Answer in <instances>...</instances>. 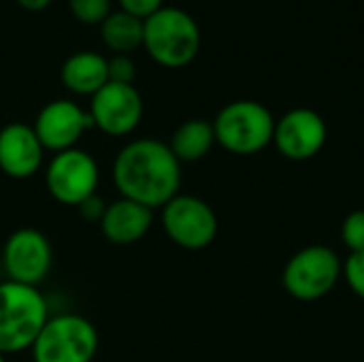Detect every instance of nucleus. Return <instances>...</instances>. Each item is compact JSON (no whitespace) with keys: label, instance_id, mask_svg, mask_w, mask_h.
<instances>
[{"label":"nucleus","instance_id":"obj_7","mask_svg":"<svg viewBox=\"0 0 364 362\" xmlns=\"http://www.w3.org/2000/svg\"><path fill=\"white\" fill-rule=\"evenodd\" d=\"M100 171L92 154L83 149H66L53 154L45 171V186L53 201L66 207H79L90 196L98 194Z\"/></svg>","mask_w":364,"mask_h":362},{"label":"nucleus","instance_id":"obj_23","mask_svg":"<svg viewBox=\"0 0 364 362\" xmlns=\"http://www.w3.org/2000/svg\"><path fill=\"white\" fill-rule=\"evenodd\" d=\"M77 209H79V213H81L85 220L100 222V218H102V213H105V209H107V203H105L98 194H94V196H90L87 201H83Z\"/></svg>","mask_w":364,"mask_h":362},{"label":"nucleus","instance_id":"obj_8","mask_svg":"<svg viewBox=\"0 0 364 362\" xmlns=\"http://www.w3.org/2000/svg\"><path fill=\"white\" fill-rule=\"evenodd\" d=\"M160 222L166 237L183 250H205L218 237V215L198 196L177 194L162 207Z\"/></svg>","mask_w":364,"mask_h":362},{"label":"nucleus","instance_id":"obj_17","mask_svg":"<svg viewBox=\"0 0 364 362\" xmlns=\"http://www.w3.org/2000/svg\"><path fill=\"white\" fill-rule=\"evenodd\" d=\"M100 38L111 51L130 55L134 49L143 47V19L122 9L111 11V15L100 23Z\"/></svg>","mask_w":364,"mask_h":362},{"label":"nucleus","instance_id":"obj_15","mask_svg":"<svg viewBox=\"0 0 364 362\" xmlns=\"http://www.w3.org/2000/svg\"><path fill=\"white\" fill-rule=\"evenodd\" d=\"M60 79L68 92L92 98L105 83H109L107 58L96 51H77L64 60Z\"/></svg>","mask_w":364,"mask_h":362},{"label":"nucleus","instance_id":"obj_1","mask_svg":"<svg viewBox=\"0 0 364 362\" xmlns=\"http://www.w3.org/2000/svg\"><path fill=\"white\" fill-rule=\"evenodd\" d=\"M111 175L119 196L149 209H162L181 188V162L168 143L158 139L126 143L113 160Z\"/></svg>","mask_w":364,"mask_h":362},{"label":"nucleus","instance_id":"obj_13","mask_svg":"<svg viewBox=\"0 0 364 362\" xmlns=\"http://www.w3.org/2000/svg\"><path fill=\"white\" fill-rule=\"evenodd\" d=\"M45 147L34 128L23 122H11L0 128V171L11 179H28L38 173Z\"/></svg>","mask_w":364,"mask_h":362},{"label":"nucleus","instance_id":"obj_11","mask_svg":"<svg viewBox=\"0 0 364 362\" xmlns=\"http://www.w3.org/2000/svg\"><path fill=\"white\" fill-rule=\"evenodd\" d=\"M328 130L322 115L314 109L299 107L275 122L273 143L284 158L305 162L322 151Z\"/></svg>","mask_w":364,"mask_h":362},{"label":"nucleus","instance_id":"obj_25","mask_svg":"<svg viewBox=\"0 0 364 362\" xmlns=\"http://www.w3.org/2000/svg\"><path fill=\"white\" fill-rule=\"evenodd\" d=\"M0 362H4V354H0Z\"/></svg>","mask_w":364,"mask_h":362},{"label":"nucleus","instance_id":"obj_12","mask_svg":"<svg viewBox=\"0 0 364 362\" xmlns=\"http://www.w3.org/2000/svg\"><path fill=\"white\" fill-rule=\"evenodd\" d=\"M34 132L41 145L53 154L77 147L83 132L92 126L90 113L68 98H58L47 102L34 122Z\"/></svg>","mask_w":364,"mask_h":362},{"label":"nucleus","instance_id":"obj_21","mask_svg":"<svg viewBox=\"0 0 364 362\" xmlns=\"http://www.w3.org/2000/svg\"><path fill=\"white\" fill-rule=\"evenodd\" d=\"M343 277L352 292L364 301V252L350 254V258L343 262Z\"/></svg>","mask_w":364,"mask_h":362},{"label":"nucleus","instance_id":"obj_9","mask_svg":"<svg viewBox=\"0 0 364 362\" xmlns=\"http://www.w3.org/2000/svg\"><path fill=\"white\" fill-rule=\"evenodd\" d=\"M53 262L49 239L36 228H19L9 235L2 247V267L9 282L38 286L47 280Z\"/></svg>","mask_w":364,"mask_h":362},{"label":"nucleus","instance_id":"obj_2","mask_svg":"<svg viewBox=\"0 0 364 362\" xmlns=\"http://www.w3.org/2000/svg\"><path fill=\"white\" fill-rule=\"evenodd\" d=\"M143 49L164 68H183L200 51V28L188 11L162 6L143 21Z\"/></svg>","mask_w":364,"mask_h":362},{"label":"nucleus","instance_id":"obj_4","mask_svg":"<svg viewBox=\"0 0 364 362\" xmlns=\"http://www.w3.org/2000/svg\"><path fill=\"white\" fill-rule=\"evenodd\" d=\"M211 124L215 143L237 156L258 154L273 143L275 117L262 102L256 100L228 102L220 109Z\"/></svg>","mask_w":364,"mask_h":362},{"label":"nucleus","instance_id":"obj_22","mask_svg":"<svg viewBox=\"0 0 364 362\" xmlns=\"http://www.w3.org/2000/svg\"><path fill=\"white\" fill-rule=\"evenodd\" d=\"M117 2H119L122 11H126V13H130V15H134V17H139L143 21L164 6L162 4L164 0H117Z\"/></svg>","mask_w":364,"mask_h":362},{"label":"nucleus","instance_id":"obj_3","mask_svg":"<svg viewBox=\"0 0 364 362\" xmlns=\"http://www.w3.org/2000/svg\"><path fill=\"white\" fill-rule=\"evenodd\" d=\"M47 320V301L38 288L9 280L0 284V354L32 348Z\"/></svg>","mask_w":364,"mask_h":362},{"label":"nucleus","instance_id":"obj_19","mask_svg":"<svg viewBox=\"0 0 364 362\" xmlns=\"http://www.w3.org/2000/svg\"><path fill=\"white\" fill-rule=\"evenodd\" d=\"M341 241L352 252H364V209L352 211L341 224Z\"/></svg>","mask_w":364,"mask_h":362},{"label":"nucleus","instance_id":"obj_14","mask_svg":"<svg viewBox=\"0 0 364 362\" xmlns=\"http://www.w3.org/2000/svg\"><path fill=\"white\" fill-rule=\"evenodd\" d=\"M100 233L113 245H134L139 243L154 224V209L119 196L109 203L100 218Z\"/></svg>","mask_w":364,"mask_h":362},{"label":"nucleus","instance_id":"obj_10","mask_svg":"<svg viewBox=\"0 0 364 362\" xmlns=\"http://www.w3.org/2000/svg\"><path fill=\"white\" fill-rule=\"evenodd\" d=\"M92 126L109 137H126L143 119V98L134 85L105 83L90 102Z\"/></svg>","mask_w":364,"mask_h":362},{"label":"nucleus","instance_id":"obj_5","mask_svg":"<svg viewBox=\"0 0 364 362\" xmlns=\"http://www.w3.org/2000/svg\"><path fill=\"white\" fill-rule=\"evenodd\" d=\"M96 352L98 333L77 314L49 318L32 346L34 362H92Z\"/></svg>","mask_w":364,"mask_h":362},{"label":"nucleus","instance_id":"obj_20","mask_svg":"<svg viewBox=\"0 0 364 362\" xmlns=\"http://www.w3.org/2000/svg\"><path fill=\"white\" fill-rule=\"evenodd\" d=\"M107 70H109V81L113 83H126V85H134V77H136V64L130 55L124 53H115L113 58L107 60Z\"/></svg>","mask_w":364,"mask_h":362},{"label":"nucleus","instance_id":"obj_24","mask_svg":"<svg viewBox=\"0 0 364 362\" xmlns=\"http://www.w3.org/2000/svg\"><path fill=\"white\" fill-rule=\"evenodd\" d=\"M23 11H30V13H38V11H45L51 0H15Z\"/></svg>","mask_w":364,"mask_h":362},{"label":"nucleus","instance_id":"obj_16","mask_svg":"<svg viewBox=\"0 0 364 362\" xmlns=\"http://www.w3.org/2000/svg\"><path fill=\"white\" fill-rule=\"evenodd\" d=\"M213 145H215V132H213V124L207 119L183 122L181 126H177L168 143L171 151L181 164L203 160Z\"/></svg>","mask_w":364,"mask_h":362},{"label":"nucleus","instance_id":"obj_18","mask_svg":"<svg viewBox=\"0 0 364 362\" xmlns=\"http://www.w3.org/2000/svg\"><path fill=\"white\" fill-rule=\"evenodd\" d=\"M73 17L81 23H102L111 15V0H68Z\"/></svg>","mask_w":364,"mask_h":362},{"label":"nucleus","instance_id":"obj_6","mask_svg":"<svg viewBox=\"0 0 364 362\" xmlns=\"http://www.w3.org/2000/svg\"><path fill=\"white\" fill-rule=\"evenodd\" d=\"M343 277V262L328 245H307L299 250L284 269V288L296 301L324 299Z\"/></svg>","mask_w":364,"mask_h":362}]
</instances>
